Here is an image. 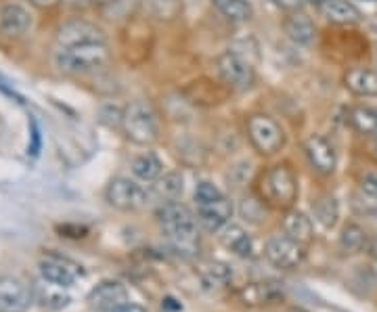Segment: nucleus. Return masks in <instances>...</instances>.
Wrapping results in <instances>:
<instances>
[{"instance_id": "obj_1", "label": "nucleus", "mask_w": 377, "mask_h": 312, "mask_svg": "<svg viewBox=\"0 0 377 312\" xmlns=\"http://www.w3.org/2000/svg\"><path fill=\"white\" fill-rule=\"evenodd\" d=\"M157 222L164 228V233L176 241L181 248L193 246L197 239V220L191 214L187 206L179 203V201H166L159 210H157Z\"/></svg>"}, {"instance_id": "obj_2", "label": "nucleus", "mask_w": 377, "mask_h": 312, "mask_svg": "<svg viewBox=\"0 0 377 312\" xmlns=\"http://www.w3.org/2000/svg\"><path fill=\"white\" fill-rule=\"evenodd\" d=\"M124 134L136 145H151L159 139V120L156 109L145 101H134L124 109Z\"/></svg>"}, {"instance_id": "obj_3", "label": "nucleus", "mask_w": 377, "mask_h": 312, "mask_svg": "<svg viewBox=\"0 0 377 312\" xmlns=\"http://www.w3.org/2000/svg\"><path fill=\"white\" fill-rule=\"evenodd\" d=\"M260 191L264 201L275 208H291L298 199V178L287 163H279L264 172Z\"/></svg>"}, {"instance_id": "obj_4", "label": "nucleus", "mask_w": 377, "mask_h": 312, "mask_svg": "<svg viewBox=\"0 0 377 312\" xmlns=\"http://www.w3.org/2000/svg\"><path fill=\"white\" fill-rule=\"evenodd\" d=\"M109 59H111V55H109V49L105 42L61 49L55 57L59 69L69 71V74H86V71L101 69L109 63Z\"/></svg>"}, {"instance_id": "obj_5", "label": "nucleus", "mask_w": 377, "mask_h": 312, "mask_svg": "<svg viewBox=\"0 0 377 312\" xmlns=\"http://www.w3.org/2000/svg\"><path fill=\"white\" fill-rule=\"evenodd\" d=\"M248 136L260 156H275L285 145L283 128L264 114H256L248 120Z\"/></svg>"}, {"instance_id": "obj_6", "label": "nucleus", "mask_w": 377, "mask_h": 312, "mask_svg": "<svg viewBox=\"0 0 377 312\" xmlns=\"http://www.w3.org/2000/svg\"><path fill=\"white\" fill-rule=\"evenodd\" d=\"M222 84H226L231 91H246L253 84V67L235 51H224L216 59Z\"/></svg>"}, {"instance_id": "obj_7", "label": "nucleus", "mask_w": 377, "mask_h": 312, "mask_svg": "<svg viewBox=\"0 0 377 312\" xmlns=\"http://www.w3.org/2000/svg\"><path fill=\"white\" fill-rule=\"evenodd\" d=\"M105 197H107L109 206H114L122 212H136L147 206V191L126 176L114 178L105 191Z\"/></svg>"}, {"instance_id": "obj_8", "label": "nucleus", "mask_w": 377, "mask_h": 312, "mask_svg": "<svg viewBox=\"0 0 377 312\" xmlns=\"http://www.w3.org/2000/svg\"><path fill=\"white\" fill-rule=\"evenodd\" d=\"M264 256L266 260L281 268V271H291L296 266H300L306 258V246L293 241L291 237L283 235V237H273L266 241L264 246Z\"/></svg>"}, {"instance_id": "obj_9", "label": "nucleus", "mask_w": 377, "mask_h": 312, "mask_svg": "<svg viewBox=\"0 0 377 312\" xmlns=\"http://www.w3.org/2000/svg\"><path fill=\"white\" fill-rule=\"evenodd\" d=\"M40 275H42L44 281L67 289V287H71L74 283L78 281V277L84 275V271H82V266H78L69 258H63V256H57V253H46L40 260Z\"/></svg>"}, {"instance_id": "obj_10", "label": "nucleus", "mask_w": 377, "mask_h": 312, "mask_svg": "<svg viewBox=\"0 0 377 312\" xmlns=\"http://www.w3.org/2000/svg\"><path fill=\"white\" fill-rule=\"evenodd\" d=\"M57 42L61 49H71V46H82V44H96L105 42V34L101 28H96L89 21L74 19L63 24L57 30Z\"/></svg>"}, {"instance_id": "obj_11", "label": "nucleus", "mask_w": 377, "mask_h": 312, "mask_svg": "<svg viewBox=\"0 0 377 312\" xmlns=\"http://www.w3.org/2000/svg\"><path fill=\"white\" fill-rule=\"evenodd\" d=\"M34 291L15 277H0V312H28Z\"/></svg>"}, {"instance_id": "obj_12", "label": "nucleus", "mask_w": 377, "mask_h": 312, "mask_svg": "<svg viewBox=\"0 0 377 312\" xmlns=\"http://www.w3.org/2000/svg\"><path fill=\"white\" fill-rule=\"evenodd\" d=\"M124 304H128V291L118 281H103L89 293V306L96 312H116Z\"/></svg>"}, {"instance_id": "obj_13", "label": "nucleus", "mask_w": 377, "mask_h": 312, "mask_svg": "<svg viewBox=\"0 0 377 312\" xmlns=\"http://www.w3.org/2000/svg\"><path fill=\"white\" fill-rule=\"evenodd\" d=\"M231 93V89L226 84H218L212 82L208 78H199L195 82H191L188 86L183 89V94L188 103L199 105V107H212V105H220L226 101V96Z\"/></svg>"}, {"instance_id": "obj_14", "label": "nucleus", "mask_w": 377, "mask_h": 312, "mask_svg": "<svg viewBox=\"0 0 377 312\" xmlns=\"http://www.w3.org/2000/svg\"><path fill=\"white\" fill-rule=\"evenodd\" d=\"M304 151H306L311 166L318 174H325V176L333 174V170H336V151H333V145L323 134H313L306 141Z\"/></svg>"}, {"instance_id": "obj_15", "label": "nucleus", "mask_w": 377, "mask_h": 312, "mask_svg": "<svg viewBox=\"0 0 377 312\" xmlns=\"http://www.w3.org/2000/svg\"><path fill=\"white\" fill-rule=\"evenodd\" d=\"M231 218H233V203L226 197L197 206V220L208 233H216L220 228H224Z\"/></svg>"}, {"instance_id": "obj_16", "label": "nucleus", "mask_w": 377, "mask_h": 312, "mask_svg": "<svg viewBox=\"0 0 377 312\" xmlns=\"http://www.w3.org/2000/svg\"><path fill=\"white\" fill-rule=\"evenodd\" d=\"M31 15L30 11L19 2H9L0 9V30L4 36L19 38L30 30Z\"/></svg>"}, {"instance_id": "obj_17", "label": "nucleus", "mask_w": 377, "mask_h": 312, "mask_svg": "<svg viewBox=\"0 0 377 312\" xmlns=\"http://www.w3.org/2000/svg\"><path fill=\"white\" fill-rule=\"evenodd\" d=\"M283 298V289L277 283L258 281L248 283L237 291V300L243 306H264V304H273Z\"/></svg>"}, {"instance_id": "obj_18", "label": "nucleus", "mask_w": 377, "mask_h": 312, "mask_svg": "<svg viewBox=\"0 0 377 312\" xmlns=\"http://www.w3.org/2000/svg\"><path fill=\"white\" fill-rule=\"evenodd\" d=\"M344 86L356 96H377V71L367 67H352L344 74Z\"/></svg>"}, {"instance_id": "obj_19", "label": "nucleus", "mask_w": 377, "mask_h": 312, "mask_svg": "<svg viewBox=\"0 0 377 312\" xmlns=\"http://www.w3.org/2000/svg\"><path fill=\"white\" fill-rule=\"evenodd\" d=\"M283 28H285V34L289 36V40H293L296 44H302V46L311 44L314 40V34H316L313 19L304 11L289 13L283 21Z\"/></svg>"}, {"instance_id": "obj_20", "label": "nucleus", "mask_w": 377, "mask_h": 312, "mask_svg": "<svg viewBox=\"0 0 377 312\" xmlns=\"http://www.w3.org/2000/svg\"><path fill=\"white\" fill-rule=\"evenodd\" d=\"M323 15L336 26H358L363 21V13L348 0H325Z\"/></svg>"}, {"instance_id": "obj_21", "label": "nucleus", "mask_w": 377, "mask_h": 312, "mask_svg": "<svg viewBox=\"0 0 377 312\" xmlns=\"http://www.w3.org/2000/svg\"><path fill=\"white\" fill-rule=\"evenodd\" d=\"M220 241L226 250H231L239 258H251L253 256V241L246 233V228L239 226V224H226L222 228Z\"/></svg>"}, {"instance_id": "obj_22", "label": "nucleus", "mask_w": 377, "mask_h": 312, "mask_svg": "<svg viewBox=\"0 0 377 312\" xmlns=\"http://www.w3.org/2000/svg\"><path fill=\"white\" fill-rule=\"evenodd\" d=\"M283 231L287 237H291L293 241L302 246H308L313 241V220L304 212H298V210L287 212L283 218Z\"/></svg>"}, {"instance_id": "obj_23", "label": "nucleus", "mask_w": 377, "mask_h": 312, "mask_svg": "<svg viewBox=\"0 0 377 312\" xmlns=\"http://www.w3.org/2000/svg\"><path fill=\"white\" fill-rule=\"evenodd\" d=\"M164 172V166L159 161V157L151 151L147 154H141L139 157L132 159V174L139 178V181H145V183H154L161 176Z\"/></svg>"}, {"instance_id": "obj_24", "label": "nucleus", "mask_w": 377, "mask_h": 312, "mask_svg": "<svg viewBox=\"0 0 377 312\" xmlns=\"http://www.w3.org/2000/svg\"><path fill=\"white\" fill-rule=\"evenodd\" d=\"M350 124L363 136H377V111L367 105H356L350 109Z\"/></svg>"}, {"instance_id": "obj_25", "label": "nucleus", "mask_w": 377, "mask_h": 312, "mask_svg": "<svg viewBox=\"0 0 377 312\" xmlns=\"http://www.w3.org/2000/svg\"><path fill=\"white\" fill-rule=\"evenodd\" d=\"M314 220L323 226V228H333L340 218V206L338 199L333 195H323L314 201L313 206Z\"/></svg>"}, {"instance_id": "obj_26", "label": "nucleus", "mask_w": 377, "mask_h": 312, "mask_svg": "<svg viewBox=\"0 0 377 312\" xmlns=\"http://www.w3.org/2000/svg\"><path fill=\"white\" fill-rule=\"evenodd\" d=\"M36 298L42 306L46 308H53V311H59V308H65L71 298L63 291V287L59 285H53V283H44V285H38L36 287Z\"/></svg>"}, {"instance_id": "obj_27", "label": "nucleus", "mask_w": 377, "mask_h": 312, "mask_svg": "<svg viewBox=\"0 0 377 312\" xmlns=\"http://www.w3.org/2000/svg\"><path fill=\"white\" fill-rule=\"evenodd\" d=\"M212 2L220 13L231 21L243 24V21H250L253 17V9H251L248 0H212Z\"/></svg>"}, {"instance_id": "obj_28", "label": "nucleus", "mask_w": 377, "mask_h": 312, "mask_svg": "<svg viewBox=\"0 0 377 312\" xmlns=\"http://www.w3.org/2000/svg\"><path fill=\"white\" fill-rule=\"evenodd\" d=\"M367 243V233L358 224H346L340 235V248L346 253H358Z\"/></svg>"}, {"instance_id": "obj_29", "label": "nucleus", "mask_w": 377, "mask_h": 312, "mask_svg": "<svg viewBox=\"0 0 377 312\" xmlns=\"http://www.w3.org/2000/svg\"><path fill=\"white\" fill-rule=\"evenodd\" d=\"M183 176L181 172H168L157 178L156 191L166 201H176L183 195Z\"/></svg>"}, {"instance_id": "obj_30", "label": "nucleus", "mask_w": 377, "mask_h": 312, "mask_svg": "<svg viewBox=\"0 0 377 312\" xmlns=\"http://www.w3.org/2000/svg\"><path fill=\"white\" fill-rule=\"evenodd\" d=\"M201 277H203V281L208 283V285L220 287V285L231 281L233 271L226 264H222V262H210V264H206L201 268Z\"/></svg>"}, {"instance_id": "obj_31", "label": "nucleus", "mask_w": 377, "mask_h": 312, "mask_svg": "<svg viewBox=\"0 0 377 312\" xmlns=\"http://www.w3.org/2000/svg\"><path fill=\"white\" fill-rule=\"evenodd\" d=\"M220 197H224L222 191H220L216 185L208 183V181H201V183L195 187V203H197V206H201V203H210V201H216Z\"/></svg>"}, {"instance_id": "obj_32", "label": "nucleus", "mask_w": 377, "mask_h": 312, "mask_svg": "<svg viewBox=\"0 0 377 312\" xmlns=\"http://www.w3.org/2000/svg\"><path fill=\"white\" fill-rule=\"evenodd\" d=\"M151 6L159 19H172L181 11V0H151Z\"/></svg>"}, {"instance_id": "obj_33", "label": "nucleus", "mask_w": 377, "mask_h": 312, "mask_svg": "<svg viewBox=\"0 0 377 312\" xmlns=\"http://www.w3.org/2000/svg\"><path fill=\"white\" fill-rule=\"evenodd\" d=\"M361 191L369 197V199H377V172H367L361 178Z\"/></svg>"}, {"instance_id": "obj_34", "label": "nucleus", "mask_w": 377, "mask_h": 312, "mask_svg": "<svg viewBox=\"0 0 377 312\" xmlns=\"http://www.w3.org/2000/svg\"><path fill=\"white\" fill-rule=\"evenodd\" d=\"M161 308L166 312H179V311H183V304L179 302V300H174V298H166L164 302H161Z\"/></svg>"}, {"instance_id": "obj_35", "label": "nucleus", "mask_w": 377, "mask_h": 312, "mask_svg": "<svg viewBox=\"0 0 377 312\" xmlns=\"http://www.w3.org/2000/svg\"><path fill=\"white\" fill-rule=\"evenodd\" d=\"M31 139H34V145L30 147L31 156H38V149H40V130L36 122H31Z\"/></svg>"}, {"instance_id": "obj_36", "label": "nucleus", "mask_w": 377, "mask_h": 312, "mask_svg": "<svg viewBox=\"0 0 377 312\" xmlns=\"http://www.w3.org/2000/svg\"><path fill=\"white\" fill-rule=\"evenodd\" d=\"M0 91H2L4 94H9V96H15V99H17L19 103H24V101H21V96H17V94H15V91H13V89L9 86V82H6V80H4L2 76H0Z\"/></svg>"}, {"instance_id": "obj_37", "label": "nucleus", "mask_w": 377, "mask_h": 312, "mask_svg": "<svg viewBox=\"0 0 377 312\" xmlns=\"http://www.w3.org/2000/svg\"><path fill=\"white\" fill-rule=\"evenodd\" d=\"M34 6H40V9H51L55 4H59V0H30Z\"/></svg>"}, {"instance_id": "obj_38", "label": "nucleus", "mask_w": 377, "mask_h": 312, "mask_svg": "<svg viewBox=\"0 0 377 312\" xmlns=\"http://www.w3.org/2000/svg\"><path fill=\"white\" fill-rule=\"evenodd\" d=\"M116 312H147V311H145L143 306H139V304H130V302H128V304H124L122 308H118Z\"/></svg>"}, {"instance_id": "obj_39", "label": "nucleus", "mask_w": 377, "mask_h": 312, "mask_svg": "<svg viewBox=\"0 0 377 312\" xmlns=\"http://www.w3.org/2000/svg\"><path fill=\"white\" fill-rule=\"evenodd\" d=\"M116 0H91V4L94 6H109V4H114Z\"/></svg>"}, {"instance_id": "obj_40", "label": "nucleus", "mask_w": 377, "mask_h": 312, "mask_svg": "<svg viewBox=\"0 0 377 312\" xmlns=\"http://www.w3.org/2000/svg\"><path fill=\"white\" fill-rule=\"evenodd\" d=\"M69 4H74V6H84V4H91V0H67Z\"/></svg>"}, {"instance_id": "obj_41", "label": "nucleus", "mask_w": 377, "mask_h": 312, "mask_svg": "<svg viewBox=\"0 0 377 312\" xmlns=\"http://www.w3.org/2000/svg\"><path fill=\"white\" fill-rule=\"evenodd\" d=\"M311 4H316V6H323L325 4V0H308Z\"/></svg>"}, {"instance_id": "obj_42", "label": "nucleus", "mask_w": 377, "mask_h": 312, "mask_svg": "<svg viewBox=\"0 0 377 312\" xmlns=\"http://www.w3.org/2000/svg\"><path fill=\"white\" fill-rule=\"evenodd\" d=\"M285 312H308V311H304V308H287Z\"/></svg>"}, {"instance_id": "obj_43", "label": "nucleus", "mask_w": 377, "mask_h": 312, "mask_svg": "<svg viewBox=\"0 0 377 312\" xmlns=\"http://www.w3.org/2000/svg\"><path fill=\"white\" fill-rule=\"evenodd\" d=\"M277 2H281V0H277Z\"/></svg>"}]
</instances>
